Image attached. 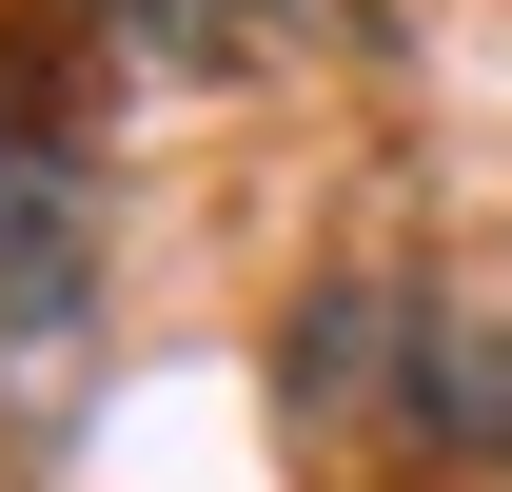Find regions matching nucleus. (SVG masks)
<instances>
[{"mask_svg": "<svg viewBox=\"0 0 512 492\" xmlns=\"http://www.w3.org/2000/svg\"><path fill=\"white\" fill-rule=\"evenodd\" d=\"M414 414L453 453H512V335L493 315H414Z\"/></svg>", "mask_w": 512, "mask_h": 492, "instance_id": "nucleus-1", "label": "nucleus"}, {"mask_svg": "<svg viewBox=\"0 0 512 492\" xmlns=\"http://www.w3.org/2000/svg\"><path fill=\"white\" fill-rule=\"evenodd\" d=\"M119 40H158V60H217V0H99Z\"/></svg>", "mask_w": 512, "mask_h": 492, "instance_id": "nucleus-2", "label": "nucleus"}]
</instances>
